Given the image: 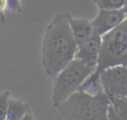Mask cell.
Segmentation results:
<instances>
[{
	"mask_svg": "<svg viewBox=\"0 0 127 120\" xmlns=\"http://www.w3.org/2000/svg\"><path fill=\"white\" fill-rule=\"evenodd\" d=\"M100 84L109 99L127 95V64L104 68L99 73Z\"/></svg>",
	"mask_w": 127,
	"mask_h": 120,
	"instance_id": "5b68a950",
	"label": "cell"
},
{
	"mask_svg": "<svg viewBox=\"0 0 127 120\" xmlns=\"http://www.w3.org/2000/svg\"><path fill=\"white\" fill-rule=\"evenodd\" d=\"M9 2V7L12 11L16 13H21L22 12V5L20 0H8Z\"/></svg>",
	"mask_w": 127,
	"mask_h": 120,
	"instance_id": "4fadbf2b",
	"label": "cell"
},
{
	"mask_svg": "<svg viewBox=\"0 0 127 120\" xmlns=\"http://www.w3.org/2000/svg\"><path fill=\"white\" fill-rule=\"evenodd\" d=\"M108 119L127 120V95L124 97L110 99Z\"/></svg>",
	"mask_w": 127,
	"mask_h": 120,
	"instance_id": "30bf717a",
	"label": "cell"
},
{
	"mask_svg": "<svg viewBox=\"0 0 127 120\" xmlns=\"http://www.w3.org/2000/svg\"><path fill=\"white\" fill-rule=\"evenodd\" d=\"M101 45H102V36H100L94 31L88 40H86L83 44L77 47L75 58L83 60L96 67L101 51Z\"/></svg>",
	"mask_w": 127,
	"mask_h": 120,
	"instance_id": "52a82bcc",
	"label": "cell"
},
{
	"mask_svg": "<svg viewBox=\"0 0 127 120\" xmlns=\"http://www.w3.org/2000/svg\"><path fill=\"white\" fill-rule=\"evenodd\" d=\"M127 64V18L116 28L102 36L101 51L93 77L106 67Z\"/></svg>",
	"mask_w": 127,
	"mask_h": 120,
	"instance_id": "277c9868",
	"label": "cell"
},
{
	"mask_svg": "<svg viewBox=\"0 0 127 120\" xmlns=\"http://www.w3.org/2000/svg\"><path fill=\"white\" fill-rule=\"evenodd\" d=\"M70 15L58 13L46 27L42 42V64L46 73L55 79L74 58L77 43L69 27Z\"/></svg>",
	"mask_w": 127,
	"mask_h": 120,
	"instance_id": "6da1fadb",
	"label": "cell"
},
{
	"mask_svg": "<svg viewBox=\"0 0 127 120\" xmlns=\"http://www.w3.org/2000/svg\"><path fill=\"white\" fill-rule=\"evenodd\" d=\"M127 18V11L120 9H98L96 17L92 20L94 31L100 36L116 28Z\"/></svg>",
	"mask_w": 127,
	"mask_h": 120,
	"instance_id": "8992f818",
	"label": "cell"
},
{
	"mask_svg": "<svg viewBox=\"0 0 127 120\" xmlns=\"http://www.w3.org/2000/svg\"><path fill=\"white\" fill-rule=\"evenodd\" d=\"M9 98H10L9 91L6 90L0 93V120H7Z\"/></svg>",
	"mask_w": 127,
	"mask_h": 120,
	"instance_id": "7c38bea8",
	"label": "cell"
},
{
	"mask_svg": "<svg viewBox=\"0 0 127 120\" xmlns=\"http://www.w3.org/2000/svg\"><path fill=\"white\" fill-rule=\"evenodd\" d=\"M9 7L8 0H0V21L1 23H5V10Z\"/></svg>",
	"mask_w": 127,
	"mask_h": 120,
	"instance_id": "5bb4252c",
	"label": "cell"
},
{
	"mask_svg": "<svg viewBox=\"0 0 127 120\" xmlns=\"http://www.w3.org/2000/svg\"><path fill=\"white\" fill-rule=\"evenodd\" d=\"M98 9H120L125 6L126 0H93Z\"/></svg>",
	"mask_w": 127,
	"mask_h": 120,
	"instance_id": "8fae6325",
	"label": "cell"
},
{
	"mask_svg": "<svg viewBox=\"0 0 127 120\" xmlns=\"http://www.w3.org/2000/svg\"><path fill=\"white\" fill-rule=\"evenodd\" d=\"M23 119H34L30 104L23 100L17 99L10 96L7 120H23Z\"/></svg>",
	"mask_w": 127,
	"mask_h": 120,
	"instance_id": "9c48e42d",
	"label": "cell"
},
{
	"mask_svg": "<svg viewBox=\"0 0 127 120\" xmlns=\"http://www.w3.org/2000/svg\"><path fill=\"white\" fill-rule=\"evenodd\" d=\"M109 104L110 99L104 90L92 94L80 88L56 108L65 119L107 120Z\"/></svg>",
	"mask_w": 127,
	"mask_h": 120,
	"instance_id": "7a4b0ae2",
	"label": "cell"
},
{
	"mask_svg": "<svg viewBox=\"0 0 127 120\" xmlns=\"http://www.w3.org/2000/svg\"><path fill=\"white\" fill-rule=\"evenodd\" d=\"M96 67L87 61L74 58L54 79L52 100L55 107L59 106L74 91L80 89L83 82L95 71Z\"/></svg>",
	"mask_w": 127,
	"mask_h": 120,
	"instance_id": "3957f363",
	"label": "cell"
},
{
	"mask_svg": "<svg viewBox=\"0 0 127 120\" xmlns=\"http://www.w3.org/2000/svg\"><path fill=\"white\" fill-rule=\"evenodd\" d=\"M68 23L77 46L83 44L86 40H88L94 32L92 21H89L87 19H78L70 16Z\"/></svg>",
	"mask_w": 127,
	"mask_h": 120,
	"instance_id": "ba28073f",
	"label": "cell"
},
{
	"mask_svg": "<svg viewBox=\"0 0 127 120\" xmlns=\"http://www.w3.org/2000/svg\"><path fill=\"white\" fill-rule=\"evenodd\" d=\"M124 9L127 11V0H126V2H125V6H124Z\"/></svg>",
	"mask_w": 127,
	"mask_h": 120,
	"instance_id": "9a60e30c",
	"label": "cell"
}]
</instances>
